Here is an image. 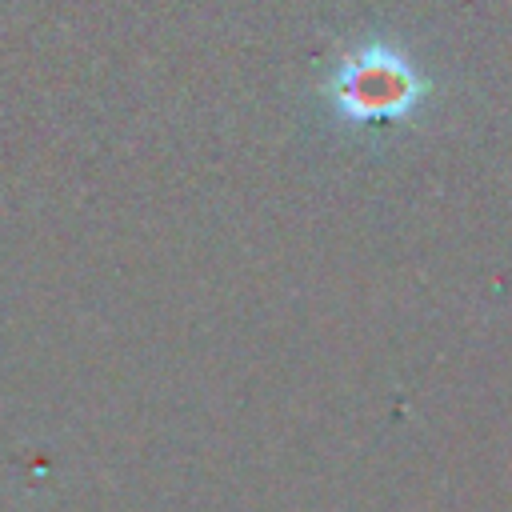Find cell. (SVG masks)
<instances>
[{"label": "cell", "mask_w": 512, "mask_h": 512, "mask_svg": "<svg viewBox=\"0 0 512 512\" xmlns=\"http://www.w3.org/2000/svg\"><path fill=\"white\" fill-rule=\"evenodd\" d=\"M416 96H420V80L412 76L404 56H396L380 44L352 56L332 80V100L352 120L400 116L416 104Z\"/></svg>", "instance_id": "6da1fadb"}]
</instances>
